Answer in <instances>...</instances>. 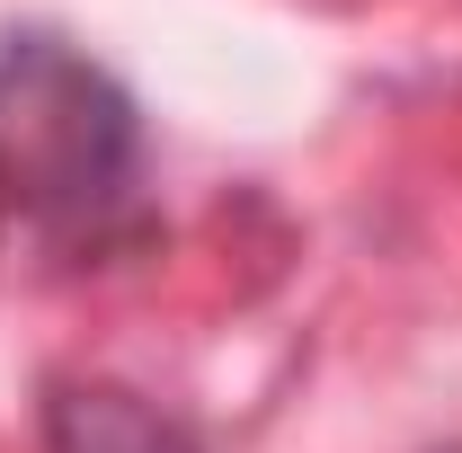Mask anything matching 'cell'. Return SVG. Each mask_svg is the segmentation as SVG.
<instances>
[{"mask_svg": "<svg viewBox=\"0 0 462 453\" xmlns=\"http://www.w3.org/2000/svg\"><path fill=\"white\" fill-rule=\"evenodd\" d=\"M152 240L143 107L62 36L0 45V267L80 276Z\"/></svg>", "mask_w": 462, "mask_h": 453, "instance_id": "cell-1", "label": "cell"}, {"mask_svg": "<svg viewBox=\"0 0 462 453\" xmlns=\"http://www.w3.org/2000/svg\"><path fill=\"white\" fill-rule=\"evenodd\" d=\"M45 453H196L161 400L125 383H54L45 392Z\"/></svg>", "mask_w": 462, "mask_h": 453, "instance_id": "cell-2", "label": "cell"}]
</instances>
